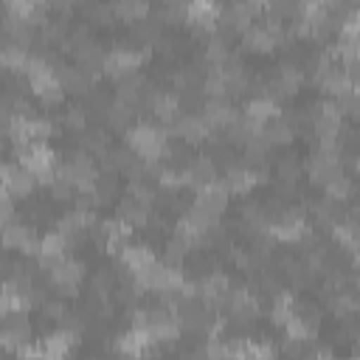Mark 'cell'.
<instances>
[{
	"label": "cell",
	"mask_w": 360,
	"mask_h": 360,
	"mask_svg": "<svg viewBox=\"0 0 360 360\" xmlns=\"http://www.w3.org/2000/svg\"><path fill=\"white\" fill-rule=\"evenodd\" d=\"M82 276H84V264L76 262V259L62 256V259H56V262L48 264V278H51V281L59 287V292H65V295H76V287H79Z\"/></svg>",
	"instance_id": "3957f363"
},
{
	"label": "cell",
	"mask_w": 360,
	"mask_h": 360,
	"mask_svg": "<svg viewBox=\"0 0 360 360\" xmlns=\"http://www.w3.org/2000/svg\"><path fill=\"white\" fill-rule=\"evenodd\" d=\"M121 262H124V270H129V273L135 276L138 270L149 267V264L155 262V256H152V250H149L146 245H127V248L121 250Z\"/></svg>",
	"instance_id": "ffe728a7"
},
{
	"label": "cell",
	"mask_w": 360,
	"mask_h": 360,
	"mask_svg": "<svg viewBox=\"0 0 360 360\" xmlns=\"http://www.w3.org/2000/svg\"><path fill=\"white\" fill-rule=\"evenodd\" d=\"M307 360H335V357H332V354H329V352L323 349V352H315V354H307Z\"/></svg>",
	"instance_id": "836d02e7"
},
{
	"label": "cell",
	"mask_w": 360,
	"mask_h": 360,
	"mask_svg": "<svg viewBox=\"0 0 360 360\" xmlns=\"http://www.w3.org/2000/svg\"><path fill=\"white\" fill-rule=\"evenodd\" d=\"M48 186H51V194H53L56 200H68V197L73 194V183H68V180H62V177H56V174H53V180H51Z\"/></svg>",
	"instance_id": "4dcf8cb0"
},
{
	"label": "cell",
	"mask_w": 360,
	"mask_h": 360,
	"mask_svg": "<svg viewBox=\"0 0 360 360\" xmlns=\"http://www.w3.org/2000/svg\"><path fill=\"white\" fill-rule=\"evenodd\" d=\"M112 11H115L118 17L135 22V20H141V17L149 14V3H143V0H118V3L112 6Z\"/></svg>",
	"instance_id": "4316f807"
},
{
	"label": "cell",
	"mask_w": 360,
	"mask_h": 360,
	"mask_svg": "<svg viewBox=\"0 0 360 360\" xmlns=\"http://www.w3.org/2000/svg\"><path fill=\"white\" fill-rule=\"evenodd\" d=\"M59 76V84H62V90H68V93H73V96H87V90L93 87V73H87V70H82L79 65H62V70L56 73Z\"/></svg>",
	"instance_id": "8fae6325"
},
{
	"label": "cell",
	"mask_w": 360,
	"mask_h": 360,
	"mask_svg": "<svg viewBox=\"0 0 360 360\" xmlns=\"http://www.w3.org/2000/svg\"><path fill=\"white\" fill-rule=\"evenodd\" d=\"M169 129L174 135H180L186 143H205V138L211 135V124L202 115H197V112H180L169 124Z\"/></svg>",
	"instance_id": "8992f818"
},
{
	"label": "cell",
	"mask_w": 360,
	"mask_h": 360,
	"mask_svg": "<svg viewBox=\"0 0 360 360\" xmlns=\"http://www.w3.org/2000/svg\"><path fill=\"white\" fill-rule=\"evenodd\" d=\"M34 183L37 180L31 177V172H25L22 166H14V163L6 166V174L0 180L3 194H8V197H28L31 188H34Z\"/></svg>",
	"instance_id": "30bf717a"
},
{
	"label": "cell",
	"mask_w": 360,
	"mask_h": 360,
	"mask_svg": "<svg viewBox=\"0 0 360 360\" xmlns=\"http://www.w3.org/2000/svg\"><path fill=\"white\" fill-rule=\"evenodd\" d=\"M127 149L132 155H138L141 160L155 163V160H160L166 155L169 143H166V135H163L160 127H155V124H135V127L127 129Z\"/></svg>",
	"instance_id": "6da1fadb"
},
{
	"label": "cell",
	"mask_w": 360,
	"mask_h": 360,
	"mask_svg": "<svg viewBox=\"0 0 360 360\" xmlns=\"http://www.w3.org/2000/svg\"><path fill=\"white\" fill-rule=\"evenodd\" d=\"M73 53H76V59H79V68L87 70V73L104 68V56H107V53H104V48H101L96 39H87V42L76 45Z\"/></svg>",
	"instance_id": "2e32d148"
},
{
	"label": "cell",
	"mask_w": 360,
	"mask_h": 360,
	"mask_svg": "<svg viewBox=\"0 0 360 360\" xmlns=\"http://www.w3.org/2000/svg\"><path fill=\"white\" fill-rule=\"evenodd\" d=\"M276 112H278V107H276V101H273V98H267V96H253V98H248V104H245V112H242V115H248L250 121L264 124V121H270Z\"/></svg>",
	"instance_id": "7402d4cb"
},
{
	"label": "cell",
	"mask_w": 360,
	"mask_h": 360,
	"mask_svg": "<svg viewBox=\"0 0 360 360\" xmlns=\"http://www.w3.org/2000/svg\"><path fill=\"white\" fill-rule=\"evenodd\" d=\"M278 39H281V34H276L264 25H248L242 31V48H248V51H273Z\"/></svg>",
	"instance_id": "7c38bea8"
},
{
	"label": "cell",
	"mask_w": 360,
	"mask_h": 360,
	"mask_svg": "<svg viewBox=\"0 0 360 360\" xmlns=\"http://www.w3.org/2000/svg\"><path fill=\"white\" fill-rule=\"evenodd\" d=\"M0 242H3L6 248H17V250H22V253H34V250H39V242H37L31 225H25L22 219H11V222H6V225L0 228Z\"/></svg>",
	"instance_id": "52a82bcc"
},
{
	"label": "cell",
	"mask_w": 360,
	"mask_h": 360,
	"mask_svg": "<svg viewBox=\"0 0 360 360\" xmlns=\"http://www.w3.org/2000/svg\"><path fill=\"white\" fill-rule=\"evenodd\" d=\"M129 34H132V39H135L138 45L149 48V45H155V39L160 37V22H158L155 17H141V20L132 22Z\"/></svg>",
	"instance_id": "44dd1931"
},
{
	"label": "cell",
	"mask_w": 360,
	"mask_h": 360,
	"mask_svg": "<svg viewBox=\"0 0 360 360\" xmlns=\"http://www.w3.org/2000/svg\"><path fill=\"white\" fill-rule=\"evenodd\" d=\"M65 312H68V309H65V304H62V301H56V298H45V304H42V315H45V318L59 321Z\"/></svg>",
	"instance_id": "1f68e13d"
},
{
	"label": "cell",
	"mask_w": 360,
	"mask_h": 360,
	"mask_svg": "<svg viewBox=\"0 0 360 360\" xmlns=\"http://www.w3.org/2000/svg\"><path fill=\"white\" fill-rule=\"evenodd\" d=\"M262 135H264V141H267L270 146H276V143H290V141L295 138V127H292L287 118L273 115L270 121L262 124Z\"/></svg>",
	"instance_id": "e0dca14e"
},
{
	"label": "cell",
	"mask_w": 360,
	"mask_h": 360,
	"mask_svg": "<svg viewBox=\"0 0 360 360\" xmlns=\"http://www.w3.org/2000/svg\"><path fill=\"white\" fill-rule=\"evenodd\" d=\"M115 194H118L115 174H96V183H93V197H96V202L104 205V202H110Z\"/></svg>",
	"instance_id": "d4e9b609"
},
{
	"label": "cell",
	"mask_w": 360,
	"mask_h": 360,
	"mask_svg": "<svg viewBox=\"0 0 360 360\" xmlns=\"http://www.w3.org/2000/svg\"><path fill=\"white\" fill-rule=\"evenodd\" d=\"M143 56H146V51H138V48H127V45L112 48L104 56V73L112 76V79H121L127 73H135L138 65L143 62Z\"/></svg>",
	"instance_id": "5b68a950"
},
{
	"label": "cell",
	"mask_w": 360,
	"mask_h": 360,
	"mask_svg": "<svg viewBox=\"0 0 360 360\" xmlns=\"http://www.w3.org/2000/svg\"><path fill=\"white\" fill-rule=\"evenodd\" d=\"M188 242L186 239H180V236H174V239H169L166 242V248H163V256H166V264L169 267H174V264H180L183 259H186V253H188Z\"/></svg>",
	"instance_id": "83f0119b"
},
{
	"label": "cell",
	"mask_w": 360,
	"mask_h": 360,
	"mask_svg": "<svg viewBox=\"0 0 360 360\" xmlns=\"http://www.w3.org/2000/svg\"><path fill=\"white\" fill-rule=\"evenodd\" d=\"M349 360H354V357H349Z\"/></svg>",
	"instance_id": "d590c367"
},
{
	"label": "cell",
	"mask_w": 360,
	"mask_h": 360,
	"mask_svg": "<svg viewBox=\"0 0 360 360\" xmlns=\"http://www.w3.org/2000/svg\"><path fill=\"white\" fill-rule=\"evenodd\" d=\"M149 343H152V338L146 335V329H129V332H124L121 338H118V352L124 354V357H141L146 349H149Z\"/></svg>",
	"instance_id": "d6986e66"
},
{
	"label": "cell",
	"mask_w": 360,
	"mask_h": 360,
	"mask_svg": "<svg viewBox=\"0 0 360 360\" xmlns=\"http://www.w3.org/2000/svg\"><path fill=\"white\" fill-rule=\"evenodd\" d=\"M186 183L194 188H205L211 183H217V163L211 155H197L188 160L186 166Z\"/></svg>",
	"instance_id": "9c48e42d"
},
{
	"label": "cell",
	"mask_w": 360,
	"mask_h": 360,
	"mask_svg": "<svg viewBox=\"0 0 360 360\" xmlns=\"http://www.w3.org/2000/svg\"><path fill=\"white\" fill-rule=\"evenodd\" d=\"M267 152H270V143L264 141V135H262V132H259V135H250V138L245 141V158H248V169L262 166V163H264V158H267Z\"/></svg>",
	"instance_id": "603a6c76"
},
{
	"label": "cell",
	"mask_w": 360,
	"mask_h": 360,
	"mask_svg": "<svg viewBox=\"0 0 360 360\" xmlns=\"http://www.w3.org/2000/svg\"><path fill=\"white\" fill-rule=\"evenodd\" d=\"M76 343V335L73 332H53L48 335L42 343H39V352H42V360H65V354L70 352V346Z\"/></svg>",
	"instance_id": "4fadbf2b"
},
{
	"label": "cell",
	"mask_w": 360,
	"mask_h": 360,
	"mask_svg": "<svg viewBox=\"0 0 360 360\" xmlns=\"http://www.w3.org/2000/svg\"><path fill=\"white\" fill-rule=\"evenodd\" d=\"M326 197L329 200H335V202H343L349 194H352V188H354V183H352V174H346V172H340L338 177H332L326 186Z\"/></svg>",
	"instance_id": "484cf974"
},
{
	"label": "cell",
	"mask_w": 360,
	"mask_h": 360,
	"mask_svg": "<svg viewBox=\"0 0 360 360\" xmlns=\"http://www.w3.org/2000/svg\"><path fill=\"white\" fill-rule=\"evenodd\" d=\"M143 329L152 340H177L180 338V321L166 307L143 309Z\"/></svg>",
	"instance_id": "277c9868"
},
{
	"label": "cell",
	"mask_w": 360,
	"mask_h": 360,
	"mask_svg": "<svg viewBox=\"0 0 360 360\" xmlns=\"http://www.w3.org/2000/svg\"><path fill=\"white\" fill-rule=\"evenodd\" d=\"M132 118H135V110H132L129 104L118 101V98L107 107V121H110V127H112V129H129Z\"/></svg>",
	"instance_id": "cb8c5ba5"
},
{
	"label": "cell",
	"mask_w": 360,
	"mask_h": 360,
	"mask_svg": "<svg viewBox=\"0 0 360 360\" xmlns=\"http://www.w3.org/2000/svg\"><path fill=\"white\" fill-rule=\"evenodd\" d=\"M278 180L281 183H292L295 186V180L301 177V166H298V160H292V158H284V160H278Z\"/></svg>",
	"instance_id": "f1b7e54d"
},
{
	"label": "cell",
	"mask_w": 360,
	"mask_h": 360,
	"mask_svg": "<svg viewBox=\"0 0 360 360\" xmlns=\"http://www.w3.org/2000/svg\"><path fill=\"white\" fill-rule=\"evenodd\" d=\"M239 112L228 104V98H205L202 104V118L211 124V127H228Z\"/></svg>",
	"instance_id": "5bb4252c"
},
{
	"label": "cell",
	"mask_w": 360,
	"mask_h": 360,
	"mask_svg": "<svg viewBox=\"0 0 360 360\" xmlns=\"http://www.w3.org/2000/svg\"><path fill=\"white\" fill-rule=\"evenodd\" d=\"M217 14H219V6L217 3H208V0H197V3H188L186 6V20L194 22V28L205 31L217 22Z\"/></svg>",
	"instance_id": "9a60e30c"
},
{
	"label": "cell",
	"mask_w": 360,
	"mask_h": 360,
	"mask_svg": "<svg viewBox=\"0 0 360 360\" xmlns=\"http://www.w3.org/2000/svg\"><path fill=\"white\" fill-rule=\"evenodd\" d=\"M0 270H11V262L6 259V253L0 250Z\"/></svg>",
	"instance_id": "e575fe53"
},
{
	"label": "cell",
	"mask_w": 360,
	"mask_h": 360,
	"mask_svg": "<svg viewBox=\"0 0 360 360\" xmlns=\"http://www.w3.org/2000/svg\"><path fill=\"white\" fill-rule=\"evenodd\" d=\"M62 121H65V127H70V129H84L87 127V110L84 107H68V112L62 115Z\"/></svg>",
	"instance_id": "f546056e"
},
{
	"label": "cell",
	"mask_w": 360,
	"mask_h": 360,
	"mask_svg": "<svg viewBox=\"0 0 360 360\" xmlns=\"http://www.w3.org/2000/svg\"><path fill=\"white\" fill-rule=\"evenodd\" d=\"M307 231H309V225L304 222V211L301 208H290V211H284V214L270 219L267 236H273L278 242H298Z\"/></svg>",
	"instance_id": "7a4b0ae2"
},
{
	"label": "cell",
	"mask_w": 360,
	"mask_h": 360,
	"mask_svg": "<svg viewBox=\"0 0 360 360\" xmlns=\"http://www.w3.org/2000/svg\"><path fill=\"white\" fill-rule=\"evenodd\" d=\"M118 219L127 228H143V225H149V205L135 202V200L127 197V200L118 202Z\"/></svg>",
	"instance_id": "ac0fdd59"
},
{
	"label": "cell",
	"mask_w": 360,
	"mask_h": 360,
	"mask_svg": "<svg viewBox=\"0 0 360 360\" xmlns=\"http://www.w3.org/2000/svg\"><path fill=\"white\" fill-rule=\"evenodd\" d=\"M11 219H14V202L8 194H0V225H6Z\"/></svg>",
	"instance_id": "d6a6232c"
},
{
	"label": "cell",
	"mask_w": 360,
	"mask_h": 360,
	"mask_svg": "<svg viewBox=\"0 0 360 360\" xmlns=\"http://www.w3.org/2000/svg\"><path fill=\"white\" fill-rule=\"evenodd\" d=\"M191 205L200 208V211H205L208 217H217V219H219V214H222L225 205H228V191H225L222 183L217 180V183H211V186H205V188H197Z\"/></svg>",
	"instance_id": "ba28073f"
}]
</instances>
